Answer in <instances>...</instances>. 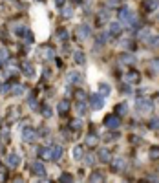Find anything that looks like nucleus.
<instances>
[{
	"label": "nucleus",
	"mask_w": 159,
	"mask_h": 183,
	"mask_svg": "<svg viewBox=\"0 0 159 183\" xmlns=\"http://www.w3.org/2000/svg\"><path fill=\"white\" fill-rule=\"evenodd\" d=\"M121 124V119L117 114H110V115H106V119H104V126L106 128H110V130H117Z\"/></svg>",
	"instance_id": "nucleus-1"
},
{
	"label": "nucleus",
	"mask_w": 159,
	"mask_h": 183,
	"mask_svg": "<svg viewBox=\"0 0 159 183\" xmlns=\"http://www.w3.org/2000/svg\"><path fill=\"white\" fill-rule=\"evenodd\" d=\"M90 106H92L93 110H101V108L104 106V99H102V95H101V94H93V95H90Z\"/></svg>",
	"instance_id": "nucleus-2"
},
{
	"label": "nucleus",
	"mask_w": 159,
	"mask_h": 183,
	"mask_svg": "<svg viewBox=\"0 0 159 183\" xmlns=\"http://www.w3.org/2000/svg\"><path fill=\"white\" fill-rule=\"evenodd\" d=\"M119 19H121L122 22H126V24H132V22L135 20L134 13H132L128 7H121V9H119Z\"/></svg>",
	"instance_id": "nucleus-3"
},
{
	"label": "nucleus",
	"mask_w": 159,
	"mask_h": 183,
	"mask_svg": "<svg viewBox=\"0 0 159 183\" xmlns=\"http://www.w3.org/2000/svg\"><path fill=\"white\" fill-rule=\"evenodd\" d=\"M152 101L150 99H137V110L139 112H152Z\"/></svg>",
	"instance_id": "nucleus-4"
},
{
	"label": "nucleus",
	"mask_w": 159,
	"mask_h": 183,
	"mask_svg": "<svg viewBox=\"0 0 159 183\" xmlns=\"http://www.w3.org/2000/svg\"><path fill=\"white\" fill-rule=\"evenodd\" d=\"M29 168H31L33 174H37V176H46V167H44L40 161H33L31 165H29Z\"/></svg>",
	"instance_id": "nucleus-5"
},
{
	"label": "nucleus",
	"mask_w": 159,
	"mask_h": 183,
	"mask_svg": "<svg viewBox=\"0 0 159 183\" xmlns=\"http://www.w3.org/2000/svg\"><path fill=\"white\" fill-rule=\"evenodd\" d=\"M22 137H24V141L26 143H33L35 141V137H37V134H35V130L33 128H24V132H22Z\"/></svg>",
	"instance_id": "nucleus-6"
},
{
	"label": "nucleus",
	"mask_w": 159,
	"mask_h": 183,
	"mask_svg": "<svg viewBox=\"0 0 159 183\" xmlns=\"http://www.w3.org/2000/svg\"><path fill=\"white\" fill-rule=\"evenodd\" d=\"M40 53H42V57H46L48 61H51V59L55 57V50H53L51 46H42V48H40Z\"/></svg>",
	"instance_id": "nucleus-7"
},
{
	"label": "nucleus",
	"mask_w": 159,
	"mask_h": 183,
	"mask_svg": "<svg viewBox=\"0 0 159 183\" xmlns=\"http://www.w3.org/2000/svg\"><path fill=\"white\" fill-rule=\"evenodd\" d=\"M70 101L68 99H62V101L59 102V106H57V112H59V115H66L68 114V110H70Z\"/></svg>",
	"instance_id": "nucleus-8"
},
{
	"label": "nucleus",
	"mask_w": 159,
	"mask_h": 183,
	"mask_svg": "<svg viewBox=\"0 0 159 183\" xmlns=\"http://www.w3.org/2000/svg\"><path fill=\"white\" fill-rule=\"evenodd\" d=\"M62 154H64L62 146H59V145L51 146V159H53V161H59L60 158H62Z\"/></svg>",
	"instance_id": "nucleus-9"
},
{
	"label": "nucleus",
	"mask_w": 159,
	"mask_h": 183,
	"mask_svg": "<svg viewBox=\"0 0 159 183\" xmlns=\"http://www.w3.org/2000/svg\"><path fill=\"white\" fill-rule=\"evenodd\" d=\"M22 73H24L26 77H33V73H35V70H33V64H29V62H24V64H22Z\"/></svg>",
	"instance_id": "nucleus-10"
},
{
	"label": "nucleus",
	"mask_w": 159,
	"mask_h": 183,
	"mask_svg": "<svg viewBox=\"0 0 159 183\" xmlns=\"http://www.w3.org/2000/svg\"><path fill=\"white\" fill-rule=\"evenodd\" d=\"M77 35H79V39H82V41L88 39L90 37V28L88 26H79L77 28Z\"/></svg>",
	"instance_id": "nucleus-11"
},
{
	"label": "nucleus",
	"mask_w": 159,
	"mask_h": 183,
	"mask_svg": "<svg viewBox=\"0 0 159 183\" xmlns=\"http://www.w3.org/2000/svg\"><path fill=\"white\" fill-rule=\"evenodd\" d=\"M139 79H141V77H139V73H137L135 70H132V72H128V73H126V81L132 82V84H137Z\"/></svg>",
	"instance_id": "nucleus-12"
},
{
	"label": "nucleus",
	"mask_w": 159,
	"mask_h": 183,
	"mask_svg": "<svg viewBox=\"0 0 159 183\" xmlns=\"http://www.w3.org/2000/svg\"><path fill=\"white\" fill-rule=\"evenodd\" d=\"M110 156H112V154H110V150H108V148H102V150L99 152V159L102 163H110V159H112Z\"/></svg>",
	"instance_id": "nucleus-13"
},
{
	"label": "nucleus",
	"mask_w": 159,
	"mask_h": 183,
	"mask_svg": "<svg viewBox=\"0 0 159 183\" xmlns=\"http://www.w3.org/2000/svg\"><path fill=\"white\" fill-rule=\"evenodd\" d=\"M159 6V0H144V7L146 11H156Z\"/></svg>",
	"instance_id": "nucleus-14"
},
{
	"label": "nucleus",
	"mask_w": 159,
	"mask_h": 183,
	"mask_svg": "<svg viewBox=\"0 0 159 183\" xmlns=\"http://www.w3.org/2000/svg\"><path fill=\"white\" fill-rule=\"evenodd\" d=\"M121 31H122L121 22H112V24H110V33H112V35H119Z\"/></svg>",
	"instance_id": "nucleus-15"
},
{
	"label": "nucleus",
	"mask_w": 159,
	"mask_h": 183,
	"mask_svg": "<svg viewBox=\"0 0 159 183\" xmlns=\"http://www.w3.org/2000/svg\"><path fill=\"white\" fill-rule=\"evenodd\" d=\"M115 114H117V115H126V114H128V104H126V102L117 104V106H115Z\"/></svg>",
	"instance_id": "nucleus-16"
},
{
	"label": "nucleus",
	"mask_w": 159,
	"mask_h": 183,
	"mask_svg": "<svg viewBox=\"0 0 159 183\" xmlns=\"http://www.w3.org/2000/svg\"><path fill=\"white\" fill-rule=\"evenodd\" d=\"M112 168H114V170H122V168H124V159H122V158H115V159L112 161Z\"/></svg>",
	"instance_id": "nucleus-17"
},
{
	"label": "nucleus",
	"mask_w": 159,
	"mask_h": 183,
	"mask_svg": "<svg viewBox=\"0 0 159 183\" xmlns=\"http://www.w3.org/2000/svg\"><path fill=\"white\" fill-rule=\"evenodd\" d=\"M7 163H9V167H17L20 163V156L19 154H9L7 156Z\"/></svg>",
	"instance_id": "nucleus-18"
},
{
	"label": "nucleus",
	"mask_w": 159,
	"mask_h": 183,
	"mask_svg": "<svg viewBox=\"0 0 159 183\" xmlns=\"http://www.w3.org/2000/svg\"><path fill=\"white\" fill-rule=\"evenodd\" d=\"M82 154H84V148H82V146H75V148H73V150H71V156H73V159H80V158H82Z\"/></svg>",
	"instance_id": "nucleus-19"
},
{
	"label": "nucleus",
	"mask_w": 159,
	"mask_h": 183,
	"mask_svg": "<svg viewBox=\"0 0 159 183\" xmlns=\"http://www.w3.org/2000/svg\"><path fill=\"white\" fill-rule=\"evenodd\" d=\"M39 156L42 158V159H51V148H40L39 150Z\"/></svg>",
	"instance_id": "nucleus-20"
},
{
	"label": "nucleus",
	"mask_w": 159,
	"mask_h": 183,
	"mask_svg": "<svg viewBox=\"0 0 159 183\" xmlns=\"http://www.w3.org/2000/svg\"><path fill=\"white\" fill-rule=\"evenodd\" d=\"M110 92H112V88H110V86H108L106 82H102V84L99 86V94L102 95V97H106V95H110Z\"/></svg>",
	"instance_id": "nucleus-21"
},
{
	"label": "nucleus",
	"mask_w": 159,
	"mask_h": 183,
	"mask_svg": "<svg viewBox=\"0 0 159 183\" xmlns=\"http://www.w3.org/2000/svg\"><path fill=\"white\" fill-rule=\"evenodd\" d=\"M73 59H75L77 64H84V62H86V57H84L82 51H75V53H73Z\"/></svg>",
	"instance_id": "nucleus-22"
},
{
	"label": "nucleus",
	"mask_w": 159,
	"mask_h": 183,
	"mask_svg": "<svg viewBox=\"0 0 159 183\" xmlns=\"http://www.w3.org/2000/svg\"><path fill=\"white\" fill-rule=\"evenodd\" d=\"M86 143H88V145H90V146H95V145H97V143H99V137H97V136H95V134H90V136H88V137H86Z\"/></svg>",
	"instance_id": "nucleus-23"
},
{
	"label": "nucleus",
	"mask_w": 159,
	"mask_h": 183,
	"mask_svg": "<svg viewBox=\"0 0 159 183\" xmlns=\"http://www.w3.org/2000/svg\"><path fill=\"white\" fill-rule=\"evenodd\" d=\"M68 81L70 82H80V75L77 72H70V73H68Z\"/></svg>",
	"instance_id": "nucleus-24"
},
{
	"label": "nucleus",
	"mask_w": 159,
	"mask_h": 183,
	"mask_svg": "<svg viewBox=\"0 0 159 183\" xmlns=\"http://www.w3.org/2000/svg\"><path fill=\"white\" fill-rule=\"evenodd\" d=\"M75 110H77L79 115H84V114H86V104H84L82 101H79L77 104H75Z\"/></svg>",
	"instance_id": "nucleus-25"
},
{
	"label": "nucleus",
	"mask_w": 159,
	"mask_h": 183,
	"mask_svg": "<svg viewBox=\"0 0 159 183\" xmlns=\"http://www.w3.org/2000/svg\"><path fill=\"white\" fill-rule=\"evenodd\" d=\"M102 180H104V174L102 172H93L90 176V181H102Z\"/></svg>",
	"instance_id": "nucleus-26"
},
{
	"label": "nucleus",
	"mask_w": 159,
	"mask_h": 183,
	"mask_svg": "<svg viewBox=\"0 0 159 183\" xmlns=\"http://www.w3.org/2000/svg\"><path fill=\"white\" fill-rule=\"evenodd\" d=\"M57 39H59V41H68V31H66V29H59V31H57Z\"/></svg>",
	"instance_id": "nucleus-27"
},
{
	"label": "nucleus",
	"mask_w": 159,
	"mask_h": 183,
	"mask_svg": "<svg viewBox=\"0 0 159 183\" xmlns=\"http://www.w3.org/2000/svg\"><path fill=\"white\" fill-rule=\"evenodd\" d=\"M7 59H9V53H7V50H6V48H0V62L7 61Z\"/></svg>",
	"instance_id": "nucleus-28"
},
{
	"label": "nucleus",
	"mask_w": 159,
	"mask_h": 183,
	"mask_svg": "<svg viewBox=\"0 0 159 183\" xmlns=\"http://www.w3.org/2000/svg\"><path fill=\"white\" fill-rule=\"evenodd\" d=\"M13 94H15V95H22V94H24V86H22V84H15V86H13Z\"/></svg>",
	"instance_id": "nucleus-29"
},
{
	"label": "nucleus",
	"mask_w": 159,
	"mask_h": 183,
	"mask_svg": "<svg viewBox=\"0 0 159 183\" xmlns=\"http://www.w3.org/2000/svg\"><path fill=\"white\" fill-rule=\"evenodd\" d=\"M121 61L126 62V64H134V62H135V57H132V55H122Z\"/></svg>",
	"instance_id": "nucleus-30"
},
{
	"label": "nucleus",
	"mask_w": 159,
	"mask_h": 183,
	"mask_svg": "<svg viewBox=\"0 0 159 183\" xmlns=\"http://www.w3.org/2000/svg\"><path fill=\"white\" fill-rule=\"evenodd\" d=\"M71 128L80 130V128H82V121H80V119H73V121H71Z\"/></svg>",
	"instance_id": "nucleus-31"
},
{
	"label": "nucleus",
	"mask_w": 159,
	"mask_h": 183,
	"mask_svg": "<svg viewBox=\"0 0 159 183\" xmlns=\"http://www.w3.org/2000/svg\"><path fill=\"white\" fill-rule=\"evenodd\" d=\"M62 15H64L66 19H70V17H73V9H71V7H64V9H62Z\"/></svg>",
	"instance_id": "nucleus-32"
},
{
	"label": "nucleus",
	"mask_w": 159,
	"mask_h": 183,
	"mask_svg": "<svg viewBox=\"0 0 159 183\" xmlns=\"http://www.w3.org/2000/svg\"><path fill=\"white\" fill-rule=\"evenodd\" d=\"M42 115H44V117H51V108H49V106H44V108H42Z\"/></svg>",
	"instance_id": "nucleus-33"
},
{
	"label": "nucleus",
	"mask_w": 159,
	"mask_h": 183,
	"mask_svg": "<svg viewBox=\"0 0 159 183\" xmlns=\"http://www.w3.org/2000/svg\"><path fill=\"white\" fill-rule=\"evenodd\" d=\"M75 97H77L79 101H84V97H86V94H84L82 90H75Z\"/></svg>",
	"instance_id": "nucleus-34"
},
{
	"label": "nucleus",
	"mask_w": 159,
	"mask_h": 183,
	"mask_svg": "<svg viewBox=\"0 0 159 183\" xmlns=\"http://www.w3.org/2000/svg\"><path fill=\"white\" fill-rule=\"evenodd\" d=\"M150 156L152 159H159V148H150Z\"/></svg>",
	"instance_id": "nucleus-35"
},
{
	"label": "nucleus",
	"mask_w": 159,
	"mask_h": 183,
	"mask_svg": "<svg viewBox=\"0 0 159 183\" xmlns=\"http://www.w3.org/2000/svg\"><path fill=\"white\" fill-rule=\"evenodd\" d=\"M150 128H152V130H157V128H159V119L154 117V119L150 121Z\"/></svg>",
	"instance_id": "nucleus-36"
},
{
	"label": "nucleus",
	"mask_w": 159,
	"mask_h": 183,
	"mask_svg": "<svg viewBox=\"0 0 159 183\" xmlns=\"http://www.w3.org/2000/svg\"><path fill=\"white\" fill-rule=\"evenodd\" d=\"M148 44H150L152 48H157V46H159V37H152V39H150V42H148Z\"/></svg>",
	"instance_id": "nucleus-37"
},
{
	"label": "nucleus",
	"mask_w": 159,
	"mask_h": 183,
	"mask_svg": "<svg viewBox=\"0 0 159 183\" xmlns=\"http://www.w3.org/2000/svg\"><path fill=\"white\" fill-rule=\"evenodd\" d=\"M60 181H73V176L71 174H62L60 176Z\"/></svg>",
	"instance_id": "nucleus-38"
},
{
	"label": "nucleus",
	"mask_w": 159,
	"mask_h": 183,
	"mask_svg": "<svg viewBox=\"0 0 159 183\" xmlns=\"http://www.w3.org/2000/svg\"><path fill=\"white\" fill-rule=\"evenodd\" d=\"M6 92H9V84L0 82V94H6Z\"/></svg>",
	"instance_id": "nucleus-39"
},
{
	"label": "nucleus",
	"mask_w": 159,
	"mask_h": 183,
	"mask_svg": "<svg viewBox=\"0 0 159 183\" xmlns=\"http://www.w3.org/2000/svg\"><path fill=\"white\" fill-rule=\"evenodd\" d=\"M108 17H110V13H108L106 9H104V13H102V11L99 13V20H108Z\"/></svg>",
	"instance_id": "nucleus-40"
},
{
	"label": "nucleus",
	"mask_w": 159,
	"mask_h": 183,
	"mask_svg": "<svg viewBox=\"0 0 159 183\" xmlns=\"http://www.w3.org/2000/svg\"><path fill=\"white\" fill-rule=\"evenodd\" d=\"M93 158H95V156L88 154V156H86V163H88V165H93V163H95V159H93Z\"/></svg>",
	"instance_id": "nucleus-41"
},
{
	"label": "nucleus",
	"mask_w": 159,
	"mask_h": 183,
	"mask_svg": "<svg viewBox=\"0 0 159 183\" xmlns=\"http://www.w3.org/2000/svg\"><path fill=\"white\" fill-rule=\"evenodd\" d=\"M148 35H150V31H148V29H141V33H139V37H141V39H146Z\"/></svg>",
	"instance_id": "nucleus-42"
},
{
	"label": "nucleus",
	"mask_w": 159,
	"mask_h": 183,
	"mask_svg": "<svg viewBox=\"0 0 159 183\" xmlns=\"http://www.w3.org/2000/svg\"><path fill=\"white\" fill-rule=\"evenodd\" d=\"M130 141L134 143V145H141V137H137V136H132V137H130Z\"/></svg>",
	"instance_id": "nucleus-43"
},
{
	"label": "nucleus",
	"mask_w": 159,
	"mask_h": 183,
	"mask_svg": "<svg viewBox=\"0 0 159 183\" xmlns=\"http://www.w3.org/2000/svg\"><path fill=\"white\" fill-rule=\"evenodd\" d=\"M150 66H152V68H156V72H159V59L152 61V62H150Z\"/></svg>",
	"instance_id": "nucleus-44"
},
{
	"label": "nucleus",
	"mask_w": 159,
	"mask_h": 183,
	"mask_svg": "<svg viewBox=\"0 0 159 183\" xmlns=\"http://www.w3.org/2000/svg\"><path fill=\"white\" fill-rule=\"evenodd\" d=\"M24 31H26V29H24V26H20V24L15 28V33H19V35H20V33H24Z\"/></svg>",
	"instance_id": "nucleus-45"
},
{
	"label": "nucleus",
	"mask_w": 159,
	"mask_h": 183,
	"mask_svg": "<svg viewBox=\"0 0 159 183\" xmlns=\"http://www.w3.org/2000/svg\"><path fill=\"white\" fill-rule=\"evenodd\" d=\"M108 6H119V0H108Z\"/></svg>",
	"instance_id": "nucleus-46"
},
{
	"label": "nucleus",
	"mask_w": 159,
	"mask_h": 183,
	"mask_svg": "<svg viewBox=\"0 0 159 183\" xmlns=\"http://www.w3.org/2000/svg\"><path fill=\"white\" fill-rule=\"evenodd\" d=\"M55 4H57V6H62V4H64V0H55Z\"/></svg>",
	"instance_id": "nucleus-47"
}]
</instances>
